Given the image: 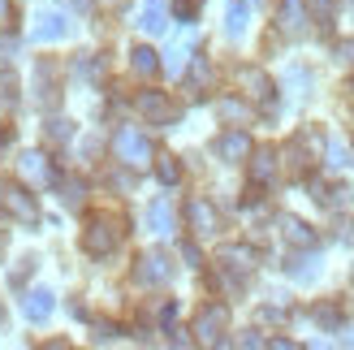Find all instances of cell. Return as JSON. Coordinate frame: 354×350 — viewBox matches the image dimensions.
<instances>
[{"label":"cell","instance_id":"1","mask_svg":"<svg viewBox=\"0 0 354 350\" xmlns=\"http://www.w3.org/2000/svg\"><path fill=\"white\" fill-rule=\"evenodd\" d=\"M121 221L117 217H91L86 221V230H82V251L86 255H113L121 247Z\"/></svg>","mask_w":354,"mask_h":350},{"label":"cell","instance_id":"2","mask_svg":"<svg viewBox=\"0 0 354 350\" xmlns=\"http://www.w3.org/2000/svg\"><path fill=\"white\" fill-rule=\"evenodd\" d=\"M113 151H117V160H121V165H130V169H147V165L156 160L151 138H147V134H138V130H130V126H121V130H117Z\"/></svg>","mask_w":354,"mask_h":350},{"label":"cell","instance_id":"3","mask_svg":"<svg viewBox=\"0 0 354 350\" xmlns=\"http://www.w3.org/2000/svg\"><path fill=\"white\" fill-rule=\"evenodd\" d=\"M225 329H229V307L225 303H203L199 316H194V342L225 346Z\"/></svg>","mask_w":354,"mask_h":350},{"label":"cell","instance_id":"4","mask_svg":"<svg viewBox=\"0 0 354 350\" xmlns=\"http://www.w3.org/2000/svg\"><path fill=\"white\" fill-rule=\"evenodd\" d=\"M134 109L143 113V117L151 121V126H173V121H177V104H173L165 91H138Z\"/></svg>","mask_w":354,"mask_h":350},{"label":"cell","instance_id":"5","mask_svg":"<svg viewBox=\"0 0 354 350\" xmlns=\"http://www.w3.org/2000/svg\"><path fill=\"white\" fill-rule=\"evenodd\" d=\"M255 264H259V259H255L251 247H225L221 251V273L229 277V286H242L246 277L255 273Z\"/></svg>","mask_w":354,"mask_h":350},{"label":"cell","instance_id":"6","mask_svg":"<svg viewBox=\"0 0 354 350\" xmlns=\"http://www.w3.org/2000/svg\"><path fill=\"white\" fill-rule=\"evenodd\" d=\"M134 277L143 286H169V277H173V259L165 251H147L143 259L134 264Z\"/></svg>","mask_w":354,"mask_h":350},{"label":"cell","instance_id":"7","mask_svg":"<svg viewBox=\"0 0 354 350\" xmlns=\"http://www.w3.org/2000/svg\"><path fill=\"white\" fill-rule=\"evenodd\" d=\"M277 30L286 35V39L307 35V0H281V9H277Z\"/></svg>","mask_w":354,"mask_h":350},{"label":"cell","instance_id":"8","mask_svg":"<svg viewBox=\"0 0 354 350\" xmlns=\"http://www.w3.org/2000/svg\"><path fill=\"white\" fill-rule=\"evenodd\" d=\"M238 86H242V95H246V100L272 104V78L263 74V69H255V65H242V69H238Z\"/></svg>","mask_w":354,"mask_h":350},{"label":"cell","instance_id":"9","mask_svg":"<svg viewBox=\"0 0 354 350\" xmlns=\"http://www.w3.org/2000/svg\"><path fill=\"white\" fill-rule=\"evenodd\" d=\"M0 203H5L9 217H17L22 225H35V221H39V208H35V199L26 195L22 186H5V190H0Z\"/></svg>","mask_w":354,"mask_h":350},{"label":"cell","instance_id":"10","mask_svg":"<svg viewBox=\"0 0 354 350\" xmlns=\"http://www.w3.org/2000/svg\"><path fill=\"white\" fill-rule=\"evenodd\" d=\"M216 156H221V160H229V165L246 160V156H251V134H246V130H225L216 138Z\"/></svg>","mask_w":354,"mask_h":350},{"label":"cell","instance_id":"11","mask_svg":"<svg viewBox=\"0 0 354 350\" xmlns=\"http://www.w3.org/2000/svg\"><path fill=\"white\" fill-rule=\"evenodd\" d=\"M186 217H190V230L203 234V238L221 230V217H216V208H212L207 199H190V203H186Z\"/></svg>","mask_w":354,"mask_h":350},{"label":"cell","instance_id":"12","mask_svg":"<svg viewBox=\"0 0 354 350\" xmlns=\"http://www.w3.org/2000/svg\"><path fill=\"white\" fill-rule=\"evenodd\" d=\"M69 35V22H65V13H39L35 17V30H30V39L35 44H52V39H65Z\"/></svg>","mask_w":354,"mask_h":350},{"label":"cell","instance_id":"13","mask_svg":"<svg viewBox=\"0 0 354 350\" xmlns=\"http://www.w3.org/2000/svg\"><path fill=\"white\" fill-rule=\"evenodd\" d=\"M17 169H22V178H30L35 186H52V182H57V169L48 165L44 151H26L22 160H17Z\"/></svg>","mask_w":354,"mask_h":350},{"label":"cell","instance_id":"14","mask_svg":"<svg viewBox=\"0 0 354 350\" xmlns=\"http://www.w3.org/2000/svg\"><path fill=\"white\" fill-rule=\"evenodd\" d=\"M138 26H143L147 35H165V30H169V5H165V0H143Z\"/></svg>","mask_w":354,"mask_h":350},{"label":"cell","instance_id":"15","mask_svg":"<svg viewBox=\"0 0 354 350\" xmlns=\"http://www.w3.org/2000/svg\"><path fill=\"white\" fill-rule=\"evenodd\" d=\"M251 156H255V160H251V182L255 186H268L272 178H277V151L272 147H251Z\"/></svg>","mask_w":354,"mask_h":350},{"label":"cell","instance_id":"16","mask_svg":"<svg viewBox=\"0 0 354 350\" xmlns=\"http://www.w3.org/2000/svg\"><path fill=\"white\" fill-rule=\"evenodd\" d=\"M52 311H57V299H52V290H30V294H26V316H30L35 324L52 320Z\"/></svg>","mask_w":354,"mask_h":350},{"label":"cell","instance_id":"17","mask_svg":"<svg viewBox=\"0 0 354 350\" xmlns=\"http://www.w3.org/2000/svg\"><path fill=\"white\" fill-rule=\"evenodd\" d=\"M246 22H251L246 0H229V9H225V35H229V39H242V35H246Z\"/></svg>","mask_w":354,"mask_h":350},{"label":"cell","instance_id":"18","mask_svg":"<svg viewBox=\"0 0 354 350\" xmlns=\"http://www.w3.org/2000/svg\"><path fill=\"white\" fill-rule=\"evenodd\" d=\"M281 230H286V242H294V247H315V230H311V225L307 221H298V217H286V221H281Z\"/></svg>","mask_w":354,"mask_h":350},{"label":"cell","instance_id":"19","mask_svg":"<svg viewBox=\"0 0 354 350\" xmlns=\"http://www.w3.org/2000/svg\"><path fill=\"white\" fill-rule=\"evenodd\" d=\"M147 225H151V234H160V238L173 234V208H169V199H156L147 208Z\"/></svg>","mask_w":354,"mask_h":350},{"label":"cell","instance_id":"20","mask_svg":"<svg viewBox=\"0 0 354 350\" xmlns=\"http://www.w3.org/2000/svg\"><path fill=\"white\" fill-rule=\"evenodd\" d=\"M130 65H134L138 78H156V74H160V61H156L151 48H134V52H130Z\"/></svg>","mask_w":354,"mask_h":350},{"label":"cell","instance_id":"21","mask_svg":"<svg viewBox=\"0 0 354 350\" xmlns=\"http://www.w3.org/2000/svg\"><path fill=\"white\" fill-rule=\"evenodd\" d=\"M190 39H194V35H186V39H177V44L165 52V69H169V74H182V69H186V57H190Z\"/></svg>","mask_w":354,"mask_h":350},{"label":"cell","instance_id":"22","mask_svg":"<svg viewBox=\"0 0 354 350\" xmlns=\"http://www.w3.org/2000/svg\"><path fill=\"white\" fill-rule=\"evenodd\" d=\"M216 113H221V121H238V126H246V121H251V109H246L242 100H234V95L221 100V104H216Z\"/></svg>","mask_w":354,"mask_h":350},{"label":"cell","instance_id":"23","mask_svg":"<svg viewBox=\"0 0 354 350\" xmlns=\"http://www.w3.org/2000/svg\"><path fill=\"white\" fill-rule=\"evenodd\" d=\"M35 86H39V100L44 104L57 100V78H52V65L48 61H39V69H35Z\"/></svg>","mask_w":354,"mask_h":350},{"label":"cell","instance_id":"24","mask_svg":"<svg viewBox=\"0 0 354 350\" xmlns=\"http://www.w3.org/2000/svg\"><path fill=\"white\" fill-rule=\"evenodd\" d=\"M315 273H320V259H315V255H298V259H290V277H294V282H311Z\"/></svg>","mask_w":354,"mask_h":350},{"label":"cell","instance_id":"25","mask_svg":"<svg viewBox=\"0 0 354 350\" xmlns=\"http://www.w3.org/2000/svg\"><path fill=\"white\" fill-rule=\"evenodd\" d=\"M156 173H160L165 186H177V182H182V165H177V156H156Z\"/></svg>","mask_w":354,"mask_h":350},{"label":"cell","instance_id":"26","mask_svg":"<svg viewBox=\"0 0 354 350\" xmlns=\"http://www.w3.org/2000/svg\"><path fill=\"white\" fill-rule=\"evenodd\" d=\"M44 134L52 138V143H65V138H69V134H74V126H69V121H65V117H52V121H48V126H44Z\"/></svg>","mask_w":354,"mask_h":350},{"label":"cell","instance_id":"27","mask_svg":"<svg viewBox=\"0 0 354 350\" xmlns=\"http://www.w3.org/2000/svg\"><path fill=\"white\" fill-rule=\"evenodd\" d=\"M61 199H65L69 208H82V182H78V178H65V182H61Z\"/></svg>","mask_w":354,"mask_h":350},{"label":"cell","instance_id":"28","mask_svg":"<svg viewBox=\"0 0 354 350\" xmlns=\"http://www.w3.org/2000/svg\"><path fill=\"white\" fill-rule=\"evenodd\" d=\"M315 320H320L324 329H337V324H342V311L328 307V303H320V307H315Z\"/></svg>","mask_w":354,"mask_h":350},{"label":"cell","instance_id":"29","mask_svg":"<svg viewBox=\"0 0 354 350\" xmlns=\"http://www.w3.org/2000/svg\"><path fill=\"white\" fill-rule=\"evenodd\" d=\"M328 165H333V169H346V165H354V160H350V151H346L342 143H328Z\"/></svg>","mask_w":354,"mask_h":350},{"label":"cell","instance_id":"30","mask_svg":"<svg viewBox=\"0 0 354 350\" xmlns=\"http://www.w3.org/2000/svg\"><path fill=\"white\" fill-rule=\"evenodd\" d=\"M199 5H203V0H173V13L182 17V22H190V17L199 13Z\"/></svg>","mask_w":354,"mask_h":350},{"label":"cell","instance_id":"31","mask_svg":"<svg viewBox=\"0 0 354 350\" xmlns=\"http://www.w3.org/2000/svg\"><path fill=\"white\" fill-rule=\"evenodd\" d=\"M337 61L342 65H354V39H342L337 44Z\"/></svg>","mask_w":354,"mask_h":350},{"label":"cell","instance_id":"32","mask_svg":"<svg viewBox=\"0 0 354 350\" xmlns=\"http://www.w3.org/2000/svg\"><path fill=\"white\" fill-rule=\"evenodd\" d=\"M13 26V0H0V30Z\"/></svg>","mask_w":354,"mask_h":350},{"label":"cell","instance_id":"33","mask_svg":"<svg viewBox=\"0 0 354 350\" xmlns=\"http://www.w3.org/2000/svg\"><path fill=\"white\" fill-rule=\"evenodd\" d=\"M190 82H194V86L207 82V61H203V57H194V74H190Z\"/></svg>","mask_w":354,"mask_h":350},{"label":"cell","instance_id":"34","mask_svg":"<svg viewBox=\"0 0 354 350\" xmlns=\"http://www.w3.org/2000/svg\"><path fill=\"white\" fill-rule=\"evenodd\" d=\"M182 255H186V264H190V268H199V247H194V242H186Z\"/></svg>","mask_w":354,"mask_h":350},{"label":"cell","instance_id":"35","mask_svg":"<svg viewBox=\"0 0 354 350\" xmlns=\"http://www.w3.org/2000/svg\"><path fill=\"white\" fill-rule=\"evenodd\" d=\"M238 342H242V346H263V338H259V333H242Z\"/></svg>","mask_w":354,"mask_h":350}]
</instances>
